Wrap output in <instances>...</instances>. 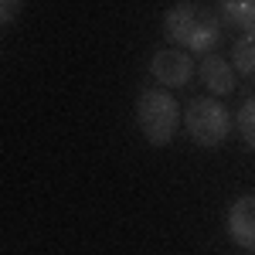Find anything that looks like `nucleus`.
Wrapping results in <instances>:
<instances>
[{"label":"nucleus","mask_w":255,"mask_h":255,"mask_svg":"<svg viewBox=\"0 0 255 255\" xmlns=\"http://www.w3.org/2000/svg\"><path fill=\"white\" fill-rule=\"evenodd\" d=\"M163 34L174 41L180 51L208 58L218 48V41H221V17L208 3L184 0V3H174L163 14Z\"/></svg>","instance_id":"f257e3e1"},{"label":"nucleus","mask_w":255,"mask_h":255,"mask_svg":"<svg viewBox=\"0 0 255 255\" xmlns=\"http://www.w3.org/2000/svg\"><path fill=\"white\" fill-rule=\"evenodd\" d=\"M180 102L167 89H143L136 96V123L153 146H167L180 129Z\"/></svg>","instance_id":"f03ea898"},{"label":"nucleus","mask_w":255,"mask_h":255,"mask_svg":"<svg viewBox=\"0 0 255 255\" xmlns=\"http://www.w3.org/2000/svg\"><path fill=\"white\" fill-rule=\"evenodd\" d=\"M184 126H187V133L194 139L197 146H204V150H215L221 146L228 133H232V113L211 96H197L187 102V109H184Z\"/></svg>","instance_id":"7ed1b4c3"},{"label":"nucleus","mask_w":255,"mask_h":255,"mask_svg":"<svg viewBox=\"0 0 255 255\" xmlns=\"http://www.w3.org/2000/svg\"><path fill=\"white\" fill-rule=\"evenodd\" d=\"M150 75L167 89H180L194 79V58L180 48H163L150 58Z\"/></svg>","instance_id":"20e7f679"},{"label":"nucleus","mask_w":255,"mask_h":255,"mask_svg":"<svg viewBox=\"0 0 255 255\" xmlns=\"http://www.w3.org/2000/svg\"><path fill=\"white\" fill-rule=\"evenodd\" d=\"M225 228L238 249H255V194H242L228 208Z\"/></svg>","instance_id":"39448f33"},{"label":"nucleus","mask_w":255,"mask_h":255,"mask_svg":"<svg viewBox=\"0 0 255 255\" xmlns=\"http://www.w3.org/2000/svg\"><path fill=\"white\" fill-rule=\"evenodd\" d=\"M197 75H201V82H204V85H208L211 99H215V96H228V92L235 89V68H232V61L218 58V55L201 58Z\"/></svg>","instance_id":"423d86ee"},{"label":"nucleus","mask_w":255,"mask_h":255,"mask_svg":"<svg viewBox=\"0 0 255 255\" xmlns=\"http://www.w3.org/2000/svg\"><path fill=\"white\" fill-rule=\"evenodd\" d=\"M218 17H221V27H235L242 34H255V0H221Z\"/></svg>","instance_id":"0eeeda50"},{"label":"nucleus","mask_w":255,"mask_h":255,"mask_svg":"<svg viewBox=\"0 0 255 255\" xmlns=\"http://www.w3.org/2000/svg\"><path fill=\"white\" fill-rule=\"evenodd\" d=\"M232 68L245 79H255V34H242L232 44Z\"/></svg>","instance_id":"6e6552de"},{"label":"nucleus","mask_w":255,"mask_h":255,"mask_svg":"<svg viewBox=\"0 0 255 255\" xmlns=\"http://www.w3.org/2000/svg\"><path fill=\"white\" fill-rule=\"evenodd\" d=\"M238 133H242V139H245V146L255 150V96L245 99L242 109H238Z\"/></svg>","instance_id":"1a4fd4ad"},{"label":"nucleus","mask_w":255,"mask_h":255,"mask_svg":"<svg viewBox=\"0 0 255 255\" xmlns=\"http://www.w3.org/2000/svg\"><path fill=\"white\" fill-rule=\"evenodd\" d=\"M20 7H24L20 0H0V27H3V24H10V20L17 17Z\"/></svg>","instance_id":"9d476101"}]
</instances>
